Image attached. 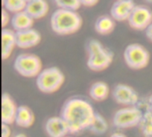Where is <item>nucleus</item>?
I'll use <instances>...</instances> for the list:
<instances>
[{
	"mask_svg": "<svg viewBox=\"0 0 152 137\" xmlns=\"http://www.w3.org/2000/svg\"><path fill=\"white\" fill-rule=\"evenodd\" d=\"M96 112L92 105L80 97L67 99L61 109L60 116L66 121L69 128L70 135L88 130L92 125Z\"/></svg>",
	"mask_w": 152,
	"mask_h": 137,
	"instance_id": "obj_1",
	"label": "nucleus"
},
{
	"mask_svg": "<svg viewBox=\"0 0 152 137\" xmlns=\"http://www.w3.org/2000/svg\"><path fill=\"white\" fill-rule=\"evenodd\" d=\"M83 19L77 11L57 8L51 15L50 26L58 35H69L80 30Z\"/></svg>",
	"mask_w": 152,
	"mask_h": 137,
	"instance_id": "obj_2",
	"label": "nucleus"
},
{
	"mask_svg": "<svg viewBox=\"0 0 152 137\" xmlns=\"http://www.w3.org/2000/svg\"><path fill=\"white\" fill-rule=\"evenodd\" d=\"M86 66L94 72H102L110 67L114 60V53L99 40L90 39L86 44Z\"/></svg>",
	"mask_w": 152,
	"mask_h": 137,
	"instance_id": "obj_3",
	"label": "nucleus"
},
{
	"mask_svg": "<svg viewBox=\"0 0 152 137\" xmlns=\"http://www.w3.org/2000/svg\"><path fill=\"white\" fill-rule=\"evenodd\" d=\"M64 82L65 75L57 66L44 68L36 77L37 88L44 94H53L57 92Z\"/></svg>",
	"mask_w": 152,
	"mask_h": 137,
	"instance_id": "obj_4",
	"label": "nucleus"
},
{
	"mask_svg": "<svg viewBox=\"0 0 152 137\" xmlns=\"http://www.w3.org/2000/svg\"><path fill=\"white\" fill-rule=\"evenodd\" d=\"M13 69L25 78H36L43 68L41 58L32 53H20L13 61Z\"/></svg>",
	"mask_w": 152,
	"mask_h": 137,
	"instance_id": "obj_5",
	"label": "nucleus"
},
{
	"mask_svg": "<svg viewBox=\"0 0 152 137\" xmlns=\"http://www.w3.org/2000/svg\"><path fill=\"white\" fill-rule=\"evenodd\" d=\"M123 57L126 65L133 70H142L147 67L151 60L149 50L137 43L128 44L124 50Z\"/></svg>",
	"mask_w": 152,
	"mask_h": 137,
	"instance_id": "obj_6",
	"label": "nucleus"
},
{
	"mask_svg": "<svg viewBox=\"0 0 152 137\" xmlns=\"http://www.w3.org/2000/svg\"><path fill=\"white\" fill-rule=\"evenodd\" d=\"M143 113L137 106H124L115 112L112 124L118 129H129L138 127Z\"/></svg>",
	"mask_w": 152,
	"mask_h": 137,
	"instance_id": "obj_7",
	"label": "nucleus"
},
{
	"mask_svg": "<svg viewBox=\"0 0 152 137\" xmlns=\"http://www.w3.org/2000/svg\"><path fill=\"white\" fill-rule=\"evenodd\" d=\"M111 96L117 104L123 106H136L140 100L137 91L124 83L117 84L111 91Z\"/></svg>",
	"mask_w": 152,
	"mask_h": 137,
	"instance_id": "obj_8",
	"label": "nucleus"
},
{
	"mask_svg": "<svg viewBox=\"0 0 152 137\" xmlns=\"http://www.w3.org/2000/svg\"><path fill=\"white\" fill-rule=\"evenodd\" d=\"M127 21L131 28L137 31H145L152 23L151 9L142 4L135 5Z\"/></svg>",
	"mask_w": 152,
	"mask_h": 137,
	"instance_id": "obj_9",
	"label": "nucleus"
},
{
	"mask_svg": "<svg viewBox=\"0 0 152 137\" xmlns=\"http://www.w3.org/2000/svg\"><path fill=\"white\" fill-rule=\"evenodd\" d=\"M44 129L48 137H64L70 134L68 124L61 116L48 118L45 122Z\"/></svg>",
	"mask_w": 152,
	"mask_h": 137,
	"instance_id": "obj_10",
	"label": "nucleus"
},
{
	"mask_svg": "<svg viewBox=\"0 0 152 137\" xmlns=\"http://www.w3.org/2000/svg\"><path fill=\"white\" fill-rule=\"evenodd\" d=\"M41 34L33 27L27 30L16 32L17 47L22 50H27L37 46L41 43Z\"/></svg>",
	"mask_w": 152,
	"mask_h": 137,
	"instance_id": "obj_11",
	"label": "nucleus"
},
{
	"mask_svg": "<svg viewBox=\"0 0 152 137\" xmlns=\"http://www.w3.org/2000/svg\"><path fill=\"white\" fill-rule=\"evenodd\" d=\"M135 5L134 0H116L110 7V15L116 21L128 20Z\"/></svg>",
	"mask_w": 152,
	"mask_h": 137,
	"instance_id": "obj_12",
	"label": "nucleus"
},
{
	"mask_svg": "<svg viewBox=\"0 0 152 137\" xmlns=\"http://www.w3.org/2000/svg\"><path fill=\"white\" fill-rule=\"evenodd\" d=\"M18 106L8 93L2 95V123L12 125L14 123Z\"/></svg>",
	"mask_w": 152,
	"mask_h": 137,
	"instance_id": "obj_13",
	"label": "nucleus"
},
{
	"mask_svg": "<svg viewBox=\"0 0 152 137\" xmlns=\"http://www.w3.org/2000/svg\"><path fill=\"white\" fill-rule=\"evenodd\" d=\"M15 47H17L16 32L13 29L3 28L2 30V58L3 60L8 59L11 57Z\"/></svg>",
	"mask_w": 152,
	"mask_h": 137,
	"instance_id": "obj_14",
	"label": "nucleus"
},
{
	"mask_svg": "<svg viewBox=\"0 0 152 137\" xmlns=\"http://www.w3.org/2000/svg\"><path fill=\"white\" fill-rule=\"evenodd\" d=\"M35 19L24 10L19 12L14 13L11 19V26L12 29L15 32L27 30L33 27Z\"/></svg>",
	"mask_w": 152,
	"mask_h": 137,
	"instance_id": "obj_15",
	"label": "nucleus"
},
{
	"mask_svg": "<svg viewBox=\"0 0 152 137\" xmlns=\"http://www.w3.org/2000/svg\"><path fill=\"white\" fill-rule=\"evenodd\" d=\"M25 11L36 20L45 17L49 12V4L46 0H28Z\"/></svg>",
	"mask_w": 152,
	"mask_h": 137,
	"instance_id": "obj_16",
	"label": "nucleus"
},
{
	"mask_svg": "<svg viewBox=\"0 0 152 137\" xmlns=\"http://www.w3.org/2000/svg\"><path fill=\"white\" fill-rule=\"evenodd\" d=\"M35 122V114L27 105L18 106L14 123L22 128H29Z\"/></svg>",
	"mask_w": 152,
	"mask_h": 137,
	"instance_id": "obj_17",
	"label": "nucleus"
},
{
	"mask_svg": "<svg viewBox=\"0 0 152 137\" xmlns=\"http://www.w3.org/2000/svg\"><path fill=\"white\" fill-rule=\"evenodd\" d=\"M116 27V20L110 15H101L94 22V30L98 35H107L111 34Z\"/></svg>",
	"mask_w": 152,
	"mask_h": 137,
	"instance_id": "obj_18",
	"label": "nucleus"
},
{
	"mask_svg": "<svg viewBox=\"0 0 152 137\" xmlns=\"http://www.w3.org/2000/svg\"><path fill=\"white\" fill-rule=\"evenodd\" d=\"M110 87L102 81H98L94 82L89 88V97L96 102H103L110 96Z\"/></svg>",
	"mask_w": 152,
	"mask_h": 137,
	"instance_id": "obj_19",
	"label": "nucleus"
},
{
	"mask_svg": "<svg viewBox=\"0 0 152 137\" xmlns=\"http://www.w3.org/2000/svg\"><path fill=\"white\" fill-rule=\"evenodd\" d=\"M108 129H109V124L105 120V118L102 114L96 112L94 120L92 125L90 126L88 131L95 136H102L108 131Z\"/></svg>",
	"mask_w": 152,
	"mask_h": 137,
	"instance_id": "obj_20",
	"label": "nucleus"
},
{
	"mask_svg": "<svg viewBox=\"0 0 152 137\" xmlns=\"http://www.w3.org/2000/svg\"><path fill=\"white\" fill-rule=\"evenodd\" d=\"M139 128L143 137H152V112L147 110L139 124Z\"/></svg>",
	"mask_w": 152,
	"mask_h": 137,
	"instance_id": "obj_21",
	"label": "nucleus"
},
{
	"mask_svg": "<svg viewBox=\"0 0 152 137\" xmlns=\"http://www.w3.org/2000/svg\"><path fill=\"white\" fill-rule=\"evenodd\" d=\"M27 3L28 0H2L3 8L12 14L24 11Z\"/></svg>",
	"mask_w": 152,
	"mask_h": 137,
	"instance_id": "obj_22",
	"label": "nucleus"
},
{
	"mask_svg": "<svg viewBox=\"0 0 152 137\" xmlns=\"http://www.w3.org/2000/svg\"><path fill=\"white\" fill-rule=\"evenodd\" d=\"M57 8L77 11L82 5L79 0H53Z\"/></svg>",
	"mask_w": 152,
	"mask_h": 137,
	"instance_id": "obj_23",
	"label": "nucleus"
},
{
	"mask_svg": "<svg viewBox=\"0 0 152 137\" xmlns=\"http://www.w3.org/2000/svg\"><path fill=\"white\" fill-rule=\"evenodd\" d=\"M11 19L12 17L9 14V12L5 10L4 8L2 9V27L4 28L9 23H11Z\"/></svg>",
	"mask_w": 152,
	"mask_h": 137,
	"instance_id": "obj_24",
	"label": "nucleus"
},
{
	"mask_svg": "<svg viewBox=\"0 0 152 137\" xmlns=\"http://www.w3.org/2000/svg\"><path fill=\"white\" fill-rule=\"evenodd\" d=\"M12 131L10 128V125L2 123V137H11Z\"/></svg>",
	"mask_w": 152,
	"mask_h": 137,
	"instance_id": "obj_25",
	"label": "nucleus"
},
{
	"mask_svg": "<svg viewBox=\"0 0 152 137\" xmlns=\"http://www.w3.org/2000/svg\"><path fill=\"white\" fill-rule=\"evenodd\" d=\"M80 3H81V5L82 6H85V7H93V6H95L100 0H79Z\"/></svg>",
	"mask_w": 152,
	"mask_h": 137,
	"instance_id": "obj_26",
	"label": "nucleus"
},
{
	"mask_svg": "<svg viewBox=\"0 0 152 137\" xmlns=\"http://www.w3.org/2000/svg\"><path fill=\"white\" fill-rule=\"evenodd\" d=\"M145 36L146 38L152 43V23L147 27V29L145 30Z\"/></svg>",
	"mask_w": 152,
	"mask_h": 137,
	"instance_id": "obj_27",
	"label": "nucleus"
},
{
	"mask_svg": "<svg viewBox=\"0 0 152 137\" xmlns=\"http://www.w3.org/2000/svg\"><path fill=\"white\" fill-rule=\"evenodd\" d=\"M147 106H148V110H150L151 112H152V94L148 98V105H147Z\"/></svg>",
	"mask_w": 152,
	"mask_h": 137,
	"instance_id": "obj_28",
	"label": "nucleus"
},
{
	"mask_svg": "<svg viewBox=\"0 0 152 137\" xmlns=\"http://www.w3.org/2000/svg\"><path fill=\"white\" fill-rule=\"evenodd\" d=\"M110 137H127L126 135H124V134H122V133H118V132H117V133H113L111 136Z\"/></svg>",
	"mask_w": 152,
	"mask_h": 137,
	"instance_id": "obj_29",
	"label": "nucleus"
},
{
	"mask_svg": "<svg viewBox=\"0 0 152 137\" xmlns=\"http://www.w3.org/2000/svg\"><path fill=\"white\" fill-rule=\"evenodd\" d=\"M12 137H28L26 135H24V134H21V133H20V134H17V135H15V136H13Z\"/></svg>",
	"mask_w": 152,
	"mask_h": 137,
	"instance_id": "obj_30",
	"label": "nucleus"
},
{
	"mask_svg": "<svg viewBox=\"0 0 152 137\" xmlns=\"http://www.w3.org/2000/svg\"><path fill=\"white\" fill-rule=\"evenodd\" d=\"M143 1H145L146 3H148V4H152V0H143Z\"/></svg>",
	"mask_w": 152,
	"mask_h": 137,
	"instance_id": "obj_31",
	"label": "nucleus"
},
{
	"mask_svg": "<svg viewBox=\"0 0 152 137\" xmlns=\"http://www.w3.org/2000/svg\"><path fill=\"white\" fill-rule=\"evenodd\" d=\"M64 137H71V136H64Z\"/></svg>",
	"mask_w": 152,
	"mask_h": 137,
	"instance_id": "obj_32",
	"label": "nucleus"
},
{
	"mask_svg": "<svg viewBox=\"0 0 152 137\" xmlns=\"http://www.w3.org/2000/svg\"></svg>",
	"mask_w": 152,
	"mask_h": 137,
	"instance_id": "obj_33",
	"label": "nucleus"
}]
</instances>
